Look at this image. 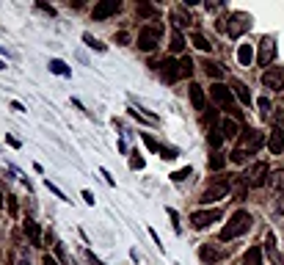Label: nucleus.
<instances>
[{"instance_id":"obj_39","label":"nucleus","mask_w":284,"mask_h":265,"mask_svg":"<svg viewBox=\"0 0 284 265\" xmlns=\"http://www.w3.org/2000/svg\"><path fill=\"white\" fill-rule=\"evenodd\" d=\"M36 9H42V11H47V14H50V17H55V9H52V6H47V3H42V0H39V3H36Z\"/></svg>"},{"instance_id":"obj_51","label":"nucleus","mask_w":284,"mask_h":265,"mask_svg":"<svg viewBox=\"0 0 284 265\" xmlns=\"http://www.w3.org/2000/svg\"><path fill=\"white\" fill-rule=\"evenodd\" d=\"M3 199H6V196H3V191H0V207H3Z\"/></svg>"},{"instance_id":"obj_8","label":"nucleus","mask_w":284,"mask_h":265,"mask_svg":"<svg viewBox=\"0 0 284 265\" xmlns=\"http://www.w3.org/2000/svg\"><path fill=\"white\" fill-rule=\"evenodd\" d=\"M221 215H224V210H196V213L190 215V227L193 230H204V227H210L213 221H221Z\"/></svg>"},{"instance_id":"obj_29","label":"nucleus","mask_w":284,"mask_h":265,"mask_svg":"<svg viewBox=\"0 0 284 265\" xmlns=\"http://www.w3.org/2000/svg\"><path fill=\"white\" fill-rule=\"evenodd\" d=\"M210 171H221L226 166V155H218V152H213V158H210Z\"/></svg>"},{"instance_id":"obj_16","label":"nucleus","mask_w":284,"mask_h":265,"mask_svg":"<svg viewBox=\"0 0 284 265\" xmlns=\"http://www.w3.org/2000/svg\"><path fill=\"white\" fill-rule=\"evenodd\" d=\"M22 230H25V235H28V240L33 243V246H42V232H39V224L33 221V218H28L25 224H22Z\"/></svg>"},{"instance_id":"obj_22","label":"nucleus","mask_w":284,"mask_h":265,"mask_svg":"<svg viewBox=\"0 0 284 265\" xmlns=\"http://www.w3.org/2000/svg\"><path fill=\"white\" fill-rule=\"evenodd\" d=\"M204 72L213 77L216 83H221V77H224V67H221V64H216V61H204Z\"/></svg>"},{"instance_id":"obj_40","label":"nucleus","mask_w":284,"mask_h":265,"mask_svg":"<svg viewBox=\"0 0 284 265\" xmlns=\"http://www.w3.org/2000/svg\"><path fill=\"white\" fill-rule=\"evenodd\" d=\"M130 169H144V158H138V152H135V158L130 160Z\"/></svg>"},{"instance_id":"obj_42","label":"nucleus","mask_w":284,"mask_h":265,"mask_svg":"<svg viewBox=\"0 0 284 265\" xmlns=\"http://www.w3.org/2000/svg\"><path fill=\"white\" fill-rule=\"evenodd\" d=\"M276 210L284 213V191H279V199H276Z\"/></svg>"},{"instance_id":"obj_41","label":"nucleus","mask_w":284,"mask_h":265,"mask_svg":"<svg viewBox=\"0 0 284 265\" xmlns=\"http://www.w3.org/2000/svg\"><path fill=\"white\" fill-rule=\"evenodd\" d=\"M47 188H50V191H52V194H55V196H58V199H67V196H64V191H61L58 185H52L50 180H47Z\"/></svg>"},{"instance_id":"obj_43","label":"nucleus","mask_w":284,"mask_h":265,"mask_svg":"<svg viewBox=\"0 0 284 265\" xmlns=\"http://www.w3.org/2000/svg\"><path fill=\"white\" fill-rule=\"evenodd\" d=\"M149 235H152V240H155V243H157V248H160V251H163V243H160V235H157L155 230H149Z\"/></svg>"},{"instance_id":"obj_27","label":"nucleus","mask_w":284,"mask_h":265,"mask_svg":"<svg viewBox=\"0 0 284 265\" xmlns=\"http://www.w3.org/2000/svg\"><path fill=\"white\" fill-rule=\"evenodd\" d=\"M177 67H180V77H190L193 75V61H190L188 55H182V58L177 61Z\"/></svg>"},{"instance_id":"obj_34","label":"nucleus","mask_w":284,"mask_h":265,"mask_svg":"<svg viewBox=\"0 0 284 265\" xmlns=\"http://www.w3.org/2000/svg\"><path fill=\"white\" fill-rule=\"evenodd\" d=\"M190 171H193V169H190V166H185V169L174 171V174H171V180H174V182H182V180H185V177L190 174Z\"/></svg>"},{"instance_id":"obj_44","label":"nucleus","mask_w":284,"mask_h":265,"mask_svg":"<svg viewBox=\"0 0 284 265\" xmlns=\"http://www.w3.org/2000/svg\"><path fill=\"white\" fill-rule=\"evenodd\" d=\"M116 42H119V44H127V42H130V36L121 31V34H116Z\"/></svg>"},{"instance_id":"obj_18","label":"nucleus","mask_w":284,"mask_h":265,"mask_svg":"<svg viewBox=\"0 0 284 265\" xmlns=\"http://www.w3.org/2000/svg\"><path fill=\"white\" fill-rule=\"evenodd\" d=\"M171 22L177 25V31H180V28H188L193 19H190V14L182 9V6H177V9H171Z\"/></svg>"},{"instance_id":"obj_19","label":"nucleus","mask_w":284,"mask_h":265,"mask_svg":"<svg viewBox=\"0 0 284 265\" xmlns=\"http://www.w3.org/2000/svg\"><path fill=\"white\" fill-rule=\"evenodd\" d=\"M232 91H234V97H237V100H240L243 105H251V91H249V86L246 83H240V80H232Z\"/></svg>"},{"instance_id":"obj_6","label":"nucleus","mask_w":284,"mask_h":265,"mask_svg":"<svg viewBox=\"0 0 284 265\" xmlns=\"http://www.w3.org/2000/svg\"><path fill=\"white\" fill-rule=\"evenodd\" d=\"M267 177H270V169H267L265 160L254 163V166L243 174V180L249 182V188H262V185H267Z\"/></svg>"},{"instance_id":"obj_30","label":"nucleus","mask_w":284,"mask_h":265,"mask_svg":"<svg viewBox=\"0 0 284 265\" xmlns=\"http://www.w3.org/2000/svg\"><path fill=\"white\" fill-rule=\"evenodd\" d=\"M216 122H218V111H216V108H207V111L201 113V124H207V127H213Z\"/></svg>"},{"instance_id":"obj_3","label":"nucleus","mask_w":284,"mask_h":265,"mask_svg":"<svg viewBox=\"0 0 284 265\" xmlns=\"http://www.w3.org/2000/svg\"><path fill=\"white\" fill-rule=\"evenodd\" d=\"M210 97H213L224 111L232 113V119H243V111H237V105H234V91L232 88H226L224 83H213L210 86Z\"/></svg>"},{"instance_id":"obj_17","label":"nucleus","mask_w":284,"mask_h":265,"mask_svg":"<svg viewBox=\"0 0 284 265\" xmlns=\"http://www.w3.org/2000/svg\"><path fill=\"white\" fill-rule=\"evenodd\" d=\"M135 14H138V17H144V19H155V17H160V9H157L155 3L141 0V3L135 6Z\"/></svg>"},{"instance_id":"obj_24","label":"nucleus","mask_w":284,"mask_h":265,"mask_svg":"<svg viewBox=\"0 0 284 265\" xmlns=\"http://www.w3.org/2000/svg\"><path fill=\"white\" fill-rule=\"evenodd\" d=\"M265 251H267V257H273V260H276V265H284V257L276 251V238H273V235H267V240H265Z\"/></svg>"},{"instance_id":"obj_52","label":"nucleus","mask_w":284,"mask_h":265,"mask_svg":"<svg viewBox=\"0 0 284 265\" xmlns=\"http://www.w3.org/2000/svg\"><path fill=\"white\" fill-rule=\"evenodd\" d=\"M19 265H31V263H28V260H22V263H19Z\"/></svg>"},{"instance_id":"obj_14","label":"nucleus","mask_w":284,"mask_h":265,"mask_svg":"<svg viewBox=\"0 0 284 265\" xmlns=\"http://www.w3.org/2000/svg\"><path fill=\"white\" fill-rule=\"evenodd\" d=\"M267 149H270V155H282L284 152V130L282 127H270V136H267Z\"/></svg>"},{"instance_id":"obj_7","label":"nucleus","mask_w":284,"mask_h":265,"mask_svg":"<svg viewBox=\"0 0 284 265\" xmlns=\"http://www.w3.org/2000/svg\"><path fill=\"white\" fill-rule=\"evenodd\" d=\"M160 36H163V28H155V25L141 28V34H138V47L144 53L155 50L157 44H160Z\"/></svg>"},{"instance_id":"obj_13","label":"nucleus","mask_w":284,"mask_h":265,"mask_svg":"<svg viewBox=\"0 0 284 265\" xmlns=\"http://www.w3.org/2000/svg\"><path fill=\"white\" fill-rule=\"evenodd\" d=\"M273 58H276V42L270 39V36H265V39L259 42V64H262V67H267Z\"/></svg>"},{"instance_id":"obj_9","label":"nucleus","mask_w":284,"mask_h":265,"mask_svg":"<svg viewBox=\"0 0 284 265\" xmlns=\"http://www.w3.org/2000/svg\"><path fill=\"white\" fill-rule=\"evenodd\" d=\"M262 86L270 91H284V67H270L262 72Z\"/></svg>"},{"instance_id":"obj_2","label":"nucleus","mask_w":284,"mask_h":265,"mask_svg":"<svg viewBox=\"0 0 284 265\" xmlns=\"http://www.w3.org/2000/svg\"><path fill=\"white\" fill-rule=\"evenodd\" d=\"M251 224H254V218H251L249 210H237V213L226 221V227L221 230V240H234V238H240L243 232H249L251 230Z\"/></svg>"},{"instance_id":"obj_31","label":"nucleus","mask_w":284,"mask_h":265,"mask_svg":"<svg viewBox=\"0 0 284 265\" xmlns=\"http://www.w3.org/2000/svg\"><path fill=\"white\" fill-rule=\"evenodd\" d=\"M130 116L138 122H147V124H157V116H147V113H141L138 108H130Z\"/></svg>"},{"instance_id":"obj_25","label":"nucleus","mask_w":284,"mask_h":265,"mask_svg":"<svg viewBox=\"0 0 284 265\" xmlns=\"http://www.w3.org/2000/svg\"><path fill=\"white\" fill-rule=\"evenodd\" d=\"M237 61H240V67H249L251 61H254V50H251V44H240V50H237Z\"/></svg>"},{"instance_id":"obj_26","label":"nucleus","mask_w":284,"mask_h":265,"mask_svg":"<svg viewBox=\"0 0 284 265\" xmlns=\"http://www.w3.org/2000/svg\"><path fill=\"white\" fill-rule=\"evenodd\" d=\"M50 72H55V75H61V77H69V75H72V69H69L61 58H52L50 61Z\"/></svg>"},{"instance_id":"obj_38","label":"nucleus","mask_w":284,"mask_h":265,"mask_svg":"<svg viewBox=\"0 0 284 265\" xmlns=\"http://www.w3.org/2000/svg\"><path fill=\"white\" fill-rule=\"evenodd\" d=\"M42 246H55V235H52L50 230L44 232V238H42Z\"/></svg>"},{"instance_id":"obj_48","label":"nucleus","mask_w":284,"mask_h":265,"mask_svg":"<svg viewBox=\"0 0 284 265\" xmlns=\"http://www.w3.org/2000/svg\"><path fill=\"white\" fill-rule=\"evenodd\" d=\"M6 141H9V144L14 146V149H19V141H17V138H14V136H6Z\"/></svg>"},{"instance_id":"obj_10","label":"nucleus","mask_w":284,"mask_h":265,"mask_svg":"<svg viewBox=\"0 0 284 265\" xmlns=\"http://www.w3.org/2000/svg\"><path fill=\"white\" fill-rule=\"evenodd\" d=\"M119 9H121L119 0H102V3H97L94 9H91V17L94 19H108V17H113Z\"/></svg>"},{"instance_id":"obj_23","label":"nucleus","mask_w":284,"mask_h":265,"mask_svg":"<svg viewBox=\"0 0 284 265\" xmlns=\"http://www.w3.org/2000/svg\"><path fill=\"white\" fill-rule=\"evenodd\" d=\"M243 265H262V251H259V246H251L249 251H246Z\"/></svg>"},{"instance_id":"obj_4","label":"nucleus","mask_w":284,"mask_h":265,"mask_svg":"<svg viewBox=\"0 0 284 265\" xmlns=\"http://www.w3.org/2000/svg\"><path fill=\"white\" fill-rule=\"evenodd\" d=\"M232 180H234V174H226V177H221V180H213L204 191H201V199H199V202H201V205H210V202L226 199V194L232 191Z\"/></svg>"},{"instance_id":"obj_1","label":"nucleus","mask_w":284,"mask_h":265,"mask_svg":"<svg viewBox=\"0 0 284 265\" xmlns=\"http://www.w3.org/2000/svg\"><path fill=\"white\" fill-rule=\"evenodd\" d=\"M262 141H265V138H262V133H259V130L246 127V130H243V136H240V144L234 146L232 155H229V158H232V163H246V152L254 155L259 146H262Z\"/></svg>"},{"instance_id":"obj_36","label":"nucleus","mask_w":284,"mask_h":265,"mask_svg":"<svg viewBox=\"0 0 284 265\" xmlns=\"http://www.w3.org/2000/svg\"><path fill=\"white\" fill-rule=\"evenodd\" d=\"M168 215H171V224H174V232H177V235H180V213H177V210H171V207H168Z\"/></svg>"},{"instance_id":"obj_15","label":"nucleus","mask_w":284,"mask_h":265,"mask_svg":"<svg viewBox=\"0 0 284 265\" xmlns=\"http://www.w3.org/2000/svg\"><path fill=\"white\" fill-rule=\"evenodd\" d=\"M190 103H193V108H196V111H201V113L210 108V103H207L204 88H201V86H196V83L190 86Z\"/></svg>"},{"instance_id":"obj_35","label":"nucleus","mask_w":284,"mask_h":265,"mask_svg":"<svg viewBox=\"0 0 284 265\" xmlns=\"http://www.w3.org/2000/svg\"><path fill=\"white\" fill-rule=\"evenodd\" d=\"M83 39H86V44H88V47H94V50L105 53V44H100V42H97V39H94V36H91V34H86V36H83Z\"/></svg>"},{"instance_id":"obj_21","label":"nucleus","mask_w":284,"mask_h":265,"mask_svg":"<svg viewBox=\"0 0 284 265\" xmlns=\"http://www.w3.org/2000/svg\"><path fill=\"white\" fill-rule=\"evenodd\" d=\"M190 42H193V47H196V50H201V53H210V50H213L210 39H207L201 31H193V34H190Z\"/></svg>"},{"instance_id":"obj_32","label":"nucleus","mask_w":284,"mask_h":265,"mask_svg":"<svg viewBox=\"0 0 284 265\" xmlns=\"http://www.w3.org/2000/svg\"><path fill=\"white\" fill-rule=\"evenodd\" d=\"M182 47H185V36H182L180 31H174V34H171V50L174 53H182Z\"/></svg>"},{"instance_id":"obj_28","label":"nucleus","mask_w":284,"mask_h":265,"mask_svg":"<svg viewBox=\"0 0 284 265\" xmlns=\"http://www.w3.org/2000/svg\"><path fill=\"white\" fill-rule=\"evenodd\" d=\"M207 144H210V149H218V146L224 144V136H221V130H210V133H207Z\"/></svg>"},{"instance_id":"obj_50","label":"nucleus","mask_w":284,"mask_h":265,"mask_svg":"<svg viewBox=\"0 0 284 265\" xmlns=\"http://www.w3.org/2000/svg\"><path fill=\"white\" fill-rule=\"evenodd\" d=\"M88 260H91V265H105L102 260H97V257H88Z\"/></svg>"},{"instance_id":"obj_20","label":"nucleus","mask_w":284,"mask_h":265,"mask_svg":"<svg viewBox=\"0 0 284 265\" xmlns=\"http://www.w3.org/2000/svg\"><path fill=\"white\" fill-rule=\"evenodd\" d=\"M218 130H221L224 141H226V138H237V133H240V130H237V122H234V119H226V116L221 119V127H218Z\"/></svg>"},{"instance_id":"obj_45","label":"nucleus","mask_w":284,"mask_h":265,"mask_svg":"<svg viewBox=\"0 0 284 265\" xmlns=\"http://www.w3.org/2000/svg\"><path fill=\"white\" fill-rule=\"evenodd\" d=\"M42 265H58V263H55V257H50V254H44V260H42Z\"/></svg>"},{"instance_id":"obj_5","label":"nucleus","mask_w":284,"mask_h":265,"mask_svg":"<svg viewBox=\"0 0 284 265\" xmlns=\"http://www.w3.org/2000/svg\"><path fill=\"white\" fill-rule=\"evenodd\" d=\"M249 28H251V17L246 11H234V14L226 17V34L232 36V39H240Z\"/></svg>"},{"instance_id":"obj_11","label":"nucleus","mask_w":284,"mask_h":265,"mask_svg":"<svg viewBox=\"0 0 284 265\" xmlns=\"http://www.w3.org/2000/svg\"><path fill=\"white\" fill-rule=\"evenodd\" d=\"M152 67H157V72H160V77H163L166 83H174L180 77V67H177L174 58H163L160 64H152Z\"/></svg>"},{"instance_id":"obj_33","label":"nucleus","mask_w":284,"mask_h":265,"mask_svg":"<svg viewBox=\"0 0 284 265\" xmlns=\"http://www.w3.org/2000/svg\"><path fill=\"white\" fill-rule=\"evenodd\" d=\"M267 182H270L273 188H282V185H284V169L282 171H273V174L267 177Z\"/></svg>"},{"instance_id":"obj_49","label":"nucleus","mask_w":284,"mask_h":265,"mask_svg":"<svg viewBox=\"0 0 284 265\" xmlns=\"http://www.w3.org/2000/svg\"><path fill=\"white\" fill-rule=\"evenodd\" d=\"M276 119H279V124H276V127H282V124H284V108H282L279 113H276Z\"/></svg>"},{"instance_id":"obj_46","label":"nucleus","mask_w":284,"mask_h":265,"mask_svg":"<svg viewBox=\"0 0 284 265\" xmlns=\"http://www.w3.org/2000/svg\"><path fill=\"white\" fill-rule=\"evenodd\" d=\"M83 199H86L88 205H94V194H91V191H83Z\"/></svg>"},{"instance_id":"obj_12","label":"nucleus","mask_w":284,"mask_h":265,"mask_svg":"<svg viewBox=\"0 0 284 265\" xmlns=\"http://www.w3.org/2000/svg\"><path fill=\"white\" fill-rule=\"evenodd\" d=\"M199 260L204 265H216V263H221L224 260V251L218 246H213V243H204V246L199 248Z\"/></svg>"},{"instance_id":"obj_47","label":"nucleus","mask_w":284,"mask_h":265,"mask_svg":"<svg viewBox=\"0 0 284 265\" xmlns=\"http://www.w3.org/2000/svg\"><path fill=\"white\" fill-rule=\"evenodd\" d=\"M100 174H102L105 180H108V185H113V182H116V180H113V177H111V174H108V171H105V169H100Z\"/></svg>"},{"instance_id":"obj_37","label":"nucleus","mask_w":284,"mask_h":265,"mask_svg":"<svg viewBox=\"0 0 284 265\" xmlns=\"http://www.w3.org/2000/svg\"><path fill=\"white\" fill-rule=\"evenodd\" d=\"M259 111L265 113V116H267L270 111H273V108H270V100H267V97H262V100H259Z\"/></svg>"}]
</instances>
